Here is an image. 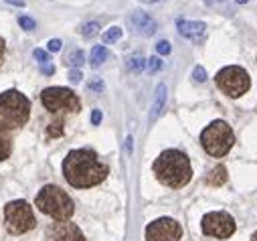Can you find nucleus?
Masks as SVG:
<instances>
[{"label": "nucleus", "mask_w": 257, "mask_h": 241, "mask_svg": "<svg viewBox=\"0 0 257 241\" xmlns=\"http://www.w3.org/2000/svg\"><path fill=\"white\" fill-rule=\"evenodd\" d=\"M63 174L75 189H89L99 185L109 174V166L103 164L97 154L89 148L71 150L63 160Z\"/></svg>", "instance_id": "nucleus-1"}, {"label": "nucleus", "mask_w": 257, "mask_h": 241, "mask_svg": "<svg viewBox=\"0 0 257 241\" xmlns=\"http://www.w3.org/2000/svg\"><path fill=\"white\" fill-rule=\"evenodd\" d=\"M154 174L162 185L170 189H182L192 178V166L184 152L180 150H164L154 162Z\"/></svg>", "instance_id": "nucleus-2"}, {"label": "nucleus", "mask_w": 257, "mask_h": 241, "mask_svg": "<svg viewBox=\"0 0 257 241\" xmlns=\"http://www.w3.org/2000/svg\"><path fill=\"white\" fill-rule=\"evenodd\" d=\"M35 205L39 207L41 213L53 217L55 221H69V217L75 213V205L71 197L55 185L43 187L35 199Z\"/></svg>", "instance_id": "nucleus-3"}, {"label": "nucleus", "mask_w": 257, "mask_h": 241, "mask_svg": "<svg viewBox=\"0 0 257 241\" xmlns=\"http://www.w3.org/2000/svg\"><path fill=\"white\" fill-rule=\"evenodd\" d=\"M31 115V101L17 89L0 93V124L13 128L25 126Z\"/></svg>", "instance_id": "nucleus-4"}, {"label": "nucleus", "mask_w": 257, "mask_h": 241, "mask_svg": "<svg viewBox=\"0 0 257 241\" xmlns=\"http://www.w3.org/2000/svg\"><path fill=\"white\" fill-rule=\"evenodd\" d=\"M201 144L207 150V154H211L215 158H221L233 148L235 134H233V130H231V126L227 122H223V119H215V122H211L203 130Z\"/></svg>", "instance_id": "nucleus-5"}, {"label": "nucleus", "mask_w": 257, "mask_h": 241, "mask_svg": "<svg viewBox=\"0 0 257 241\" xmlns=\"http://www.w3.org/2000/svg\"><path fill=\"white\" fill-rule=\"evenodd\" d=\"M5 223H7V231L13 235H23L31 229H35L37 219L33 215V209L27 201L19 199L13 201L5 207Z\"/></svg>", "instance_id": "nucleus-6"}, {"label": "nucleus", "mask_w": 257, "mask_h": 241, "mask_svg": "<svg viewBox=\"0 0 257 241\" xmlns=\"http://www.w3.org/2000/svg\"><path fill=\"white\" fill-rule=\"evenodd\" d=\"M41 101L43 105L57 113V111H67V113H75L81 109V101L79 97L67 89V87H47L43 93H41Z\"/></svg>", "instance_id": "nucleus-7"}, {"label": "nucleus", "mask_w": 257, "mask_h": 241, "mask_svg": "<svg viewBox=\"0 0 257 241\" xmlns=\"http://www.w3.org/2000/svg\"><path fill=\"white\" fill-rule=\"evenodd\" d=\"M215 79H217L219 89L225 91L229 97H241L251 87V79H249L247 71L237 65H229V67L221 69Z\"/></svg>", "instance_id": "nucleus-8"}, {"label": "nucleus", "mask_w": 257, "mask_h": 241, "mask_svg": "<svg viewBox=\"0 0 257 241\" xmlns=\"http://www.w3.org/2000/svg\"><path fill=\"white\" fill-rule=\"evenodd\" d=\"M201 229L205 235L209 237H215V239H229L237 225H235V219L225 213V211H213V213H207L201 221Z\"/></svg>", "instance_id": "nucleus-9"}, {"label": "nucleus", "mask_w": 257, "mask_h": 241, "mask_svg": "<svg viewBox=\"0 0 257 241\" xmlns=\"http://www.w3.org/2000/svg\"><path fill=\"white\" fill-rule=\"evenodd\" d=\"M180 237L182 227L170 217L156 219L146 227V241H180Z\"/></svg>", "instance_id": "nucleus-10"}, {"label": "nucleus", "mask_w": 257, "mask_h": 241, "mask_svg": "<svg viewBox=\"0 0 257 241\" xmlns=\"http://www.w3.org/2000/svg\"><path fill=\"white\" fill-rule=\"evenodd\" d=\"M49 241H85L81 229L71 221H57L47 229Z\"/></svg>", "instance_id": "nucleus-11"}, {"label": "nucleus", "mask_w": 257, "mask_h": 241, "mask_svg": "<svg viewBox=\"0 0 257 241\" xmlns=\"http://www.w3.org/2000/svg\"><path fill=\"white\" fill-rule=\"evenodd\" d=\"M176 29L178 33L192 41V43H203L207 39V25L201 23V21H184V19H178L176 21Z\"/></svg>", "instance_id": "nucleus-12"}, {"label": "nucleus", "mask_w": 257, "mask_h": 241, "mask_svg": "<svg viewBox=\"0 0 257 241\" xmlns=\"http://www.w3.org/2000/svg\"><path fill=\"white\" fill-rule=\"evenodd\" d=\"M127 21H130V25H132V31L136 35H142V37H152L156 33V29H158L156 21L150 15L142 13V11H134Z\"/></svg>", "instance_id": "nucleus-13"}, {"label": "nucleus", "mask_w": 257, "mask_h": 241, "mask_svg": "<svg viewBox=\"0 0 257 241\" xmlns=\"http://www.w3.org/2000/svg\"><path fill=\"white\" fill-rule=\"evenodd\" d=\"M166 93H168L166 85H164V83H160V85L156 87V93H154L152 111H150V122H156L158 115L162 113V109H164V105H166Z\"/></svg>", "instance_id": "nucleus-14"}, {"label": "nucleus", "mask_w": 257, "mask_h": 241, "mask_svg": "<svg viewBox=\"0 0 257 241\" xmlns=\"http://www.w3.org/2000/svg\"><path fill=\"white\" fill-rule=\"evenodd\" d=\"M13 152V130L0 124V160H7Z\"/></svg>", "instance_id": "nucleus-15"}, {"label": "nucleus", "mask_w": 257, "mask_h": 241, "mask_svg": "<svg viewBox=\"0 0 257 241\" xmlns=\"http://www.w3.org/2000/svg\"><path fill=\"white\" fill-rule=\"evenodd\" d=\"M207 183H209L211 187H221V185H225V183H227V168H225L223 164L215 166V168L207 174Z\"/></svg>", "instance_id": "nucleus-16"}, {"label": "nucleus", "mask_w": 257, "mask_h": 241, "mask_svg": "<svg viewBox=\"0 0 257 241\" xmlns=\"http://www.w3.org/2000/svg\"><path fill=\"white\" fill-rule=\"evenodd\" d=\"M144 65H146V59H144L142 53H134V55L127 57V69H130V71L140 73L144 69Z\"/></svg>", "instance_id": "nucleus-17"}, {"label": "nucleus", "mask_w": 257, "mask_h": 241, "mask_svg": "<svg viewBox=\"0 0 257 241\" xmlns=\"http://www.w3.org/2000/svg\"><path fill=\"white\" fill-rule=\"evenodd\" d=\"M107 57H109V53H107V49H105L103 45L93 47V49H91V65H93V67H99Z\"/></svg>", "instance_id": "nucleus-18"}, {"label": "nucleus", "mask_w": 257, "mask_h": 241, "mask_svg": "<svg viewBox=\"0 0 257 241\" xmlns=\"http://www.w3.org/2000/svg\"><path fill=\"white\" fill-rule=\"evenodd\" d=\"M117 39H121V29H119V27H111V29H107V31L101 35V43H103V45L115 43Z\"/></svg>", "instance_id": "nucleus-19"}, {"label": "nucleus", "mask_w": 257, "mask_h": 241, "mask_svg": "<svg viewBox=\"0 0 257 241\" xmlns=\"http://www.w3.org/2000/svg\"><path fill=\"white\" fill-rule=\"evenodd\" d=\"M83 61H85L83 51H73V53L67 57V63H69L71 67H75V69H79V67L83 65Z\"/></svg>", "instance_id": "nucleus-20"}, {"label": "nucleus", "mask_w": 257, "mask_h": 241, "mask_svg": "<svg viewBox=\"0 0 257 241\" xmlns=\"http://www.w3.org/2000/svg\"><path fill=\"white\" fill-rule=\"evenodd\" d=\"M99 33V23H85L83 27H81V35L85 37V39H93L95 35Z\"/></svg>", "instance_id": "nucleus-21"}, {"label": "nucleus", "mask_w": 257, "mask_h": 241, "mask_svg": "<svg viewBox=\"0 0 257 241\" xmlns=\"http://www.w3.org/2000/svg\"><path fill=\"white\" fill-rule=\"evenodd\" d=\"M162 59L158 57V55H154V57H150V59H146V67H148V71L150 73H156V71H160L162 69Z\"/></svg>", "instance_id": "nucleus-22"}, {"label": "nucleus", "mask_w": 257, "mask_h": 241, "mask_svg": "<svg viewBox=\"0 0 257 241\" xmlns=\"http://www.w3.org/2000/svg\"><path fill=\"white\" fill-rule=\"evenodd\" d=\"M47 134L51 136V138H57V136H61L63 134V119H55V122L47 128Z\"/></svg>", "instance_id": "nucleus-23"}, {"label": "nucleus", "mask_w": 257, "mask_h": 241, "mask_svg": "<svg viewBox=\"0 0 257 241\" xmlns=\"http://www.w3.org/2000/svg\"><path fill=\"white\" fill-rule=\"evenodd\" d=\"M192 77H195V81H199V83L207 81V71H205V67L197 65L195 69H192Z\"/></svg>", "instance_id": "nucleus-24"}, {"label": "nucleus", "mask_w": 257, "mask_h": 241, "mask_svg": "<svg viewBox=\"0 0 257 241\" xmlns=\"http://www.w3.org/2000/svg\"><path fill=\"white\" fill-rule=\"evenodd\" d=\"M33 55H35V59H37L39 63H51L49 53H47V51H43V49H35V51H33Z\"/></svg>", "instance_id": "nucleus-25"}, {"label": "nucleus", "mask_w": 257, "mask_h": 241, "mask_svg": "<svg viewBox=\"0 0 257 241\" xmlns=\"http://www.w3.org/2000/svg\"><path fill=\"white\" fill-rule=\"evenodd\" d=\"M19 25H21L25 31H33V29L37 27V23H35L31 17H21V19H19Z\"/></svg>", "instance_id": "nucleus-26"}, {"label": "nucleus", "mask_w": 257, "mask_h": 241, "mask_svg": "<svg viewBox=\"0 0 257 241\" xmlns=\"http://www.w3.org/2000/svg\"><path fill=\"white\" fill-rule=\"evenodd\" d=\"M87 89H91V91H97V93H101L103 91V81L99 79V77H93L89 83H87Z\"/></svg>", "instance_id": "nucleus-27"}, {"label": "nucleus", "mask_w": 257, "mask_h": 241, "mask_svg": "<svg viewBox=\"0 0 257 241\" xmlns=\"http://www.w3.org/2000/svg\"><path fill=\"white\" fill-rule=\"evenodd\" d=\"M156 51H158V55H168V53L172 51V47H170V43H168V41H158Z\"/></svg>", "instance_id": "nucleus-28"}, {"label": "nucleus", "mask_w": 257, "mask_h": 241, "mask_svg": "<svg viewBox=\"0 0 257 241\" xmlns=\"http://www.w3.org/2000/svg\"><path fill=\"white\" fill-rule=\"evenodd\" d=\"M47 47H49V51H51V53H57V51H61L63 43H61L59 39H51V41L47 43Z\"/></svg>", "instance_id": "nucleus-29"}, {"label": "nucleus", "mask_w": 257, "mask_h": 241, "mask_svg": "<svg viewBox=\"0 0 257 241\" xmlns=\"http://www.w3.org/2000/svg\"><path fill=\"white\" fill-rule=\"evenodd\" d=\"M99 122H101V111H99V109H93V111H91V124L97 126Z\"/></svg>", "instance_id": "nucleus-30"}, {"label": "nucleus", "mask_w": 257, "mask_h": 241, "mask_svg": "<svg viewBox=\"0 0 257 241\" xmlns=\"http://www.w3.org/2000/svg\"><path fill=\"white\" fill-rule=\"evenodd\" d=\"M41 71H43L45 75H53V73H55V67H53L51 63H41Z\"/></svg>", "instance_id": "nucleus-31"}, {"label": "nucleus", "mask_w": 257, "mask_h": 241, "mask_svg": "<svg viewBox=\"0 0 257 241\" xmlns=\"http://www.w3.org/2000/svg\"><path fill=\"white\" fill-rule=\"evenodd\" d=\"M81 77H83V75H81V71H79V69H73V71L69 73V79H71L73 83H79V81H81Z\"/></svg>", "instance_id": "nucleus-32"}, {"label": "nucleus", "mask_w": 257, "mask_h": 241, "mask_svg": "<svg viewBox=\"0 0 257 241\" xmlns=\"http://www.w3.org/2000/svg\"><path fill=\"white\" fill-rule=\"evenodd\" d=\"M5 51H7V47H5V39L0 37V63H3V59H5Z\"/></svg>", "instance_id": "nucleus-33"}, {"label": "nucleus", "mask_w": 257, "mask_h": 241, "mask_svg": "<svg viewBox=\"0 0 257 241\" xmlns=\"http://www.w3.org/2000/svg\"><path fill=\"white\" fill-rule=\"evenodd\" d=\"M7 3H9V5H15V7H25V5H27L25 0H7Z\"/></svg>", "instance_id": "nucleus-34"}, {"label": "nucleus", "mask_w": 257, "mask_h": 241, "mask_svg": "<svg viewBox=\"0 0 257 241\" xmlns=\"http://www.w3.org/2000/svg\"><path fill=\"white\" fill-rule=\"evenodd\" d=\"M251 241H257V231H255V233L251 235Z\"/></svg>", "instance_id": "nucleus-35"}, {"label": "nucleus", "mask_w": 257, "mask_h": 241, "mask_svg": "<svg viewBox=\"0 0 257 241\" xmlns=\"http://www.w3.org/2000/svg\"><path fill=\"white\" fill-rule=\"evenodd\" d=\"M235 3H237V5H245V3H247V0H235Z\"/></svg>", "instance_id": "nucleus-36"}, {"label": "nucleus", "mask_w": 257, "mask_h": 241, "mask_svg": "<svg viewBox=\"0 0 257 241\" xmlns=\"http://www.w3.org/2000/svg\"><path fill=\"white\" fill-rule=\"evenodd\" d=\"M142 3H156V0H142Z\"/></svg>", "instance_id": "nucleus-37"}, {"label": "nucleus", "mask_w": 257, "mask_h": 241, "mask_svg": "<svg viewBox=\"0 0 257 241\" xmlns=\"http://www.w3.org/2000/svg\"><path fill=\"white\" fill-rule=\"evenodd\" d=\"M205 3H207V5H211V0H205Z\"/></svg>", "instance_id": "nucleus-38"}, {"label": "nucleus", "mask_w": 257, "mask_h": 241, "mask_svg": "<svg viewBox=\"0 0 257 241\" xmlns=\"http://www.w3.org/2000/svg\"><path fill=\"white\" fill-rule=\"evenodd\" d=\"M217 3H223V0H217Z\"/></svg>", "instance_id": "nucleus-39"}]
</instances>
